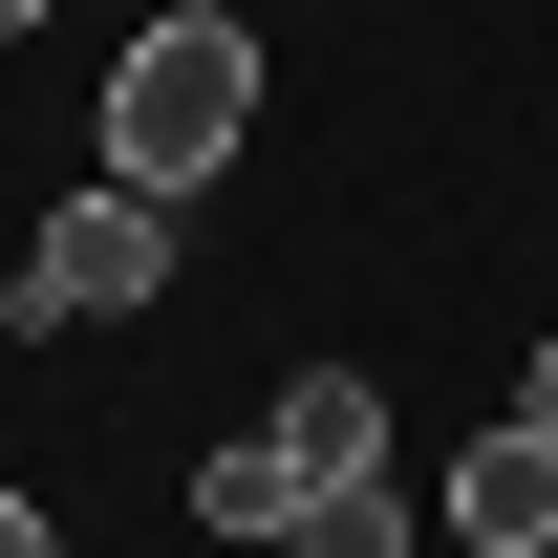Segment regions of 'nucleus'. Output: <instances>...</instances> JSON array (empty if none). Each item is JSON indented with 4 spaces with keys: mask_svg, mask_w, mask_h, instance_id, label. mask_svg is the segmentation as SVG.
I'll return each mask as SVG.
<instances>
[{
    "mask_svg": "<svg viewBox=\"0 0 558 558\" xmlns=\"http://www.w3.org/2000/svg\"><path fill=\"white\" fill-rule=\"evenodd\" d=\"M86 130H108V194H215L236 130H258V22H215V0L130 22V65H108Z\"/></svg>",
    "mask_w": 558,
    "mask_h": 558,
    "instance_id": "obj_1",
    "label": "nucleus"
},
{
    "mask_svg": "<svg viewBox=\"0 0 558 558\" xmlns=\"http://www.w3.org/2000/svg\"><path fill=\"white\" fill-rule=\"evenodd\" d=\"M150 279H172V194H108V172H86V194L22 236V279H0V301H22V323H130Z\"/></svg>",
    "mask_w": 558,
    "mask_h": 558,
    "instance_id": "obj_2",
    "label": "nucleus"
},
{
    "mask_svg": "<svg viewBox=\"0 0 558 558\" xmlns=\"http://www.w3.org/2000/svg\"><path fill=\"white\" fill-rule=\"evenodd\" d=\"M429 515H451V537H473V558H558V451H537V429H473Z\"/></svg>",
    "mask_w": 558,
    "mask_h": 558,
    "instance_id": "obj_3",
    "label": "nucleus"
},
{
    "mask_svg": "<svg viewBox=\"0 0 558 558\" xmlns=\"http://www.w3.org/2000/svg\"><path fill=\"white\" fill-rule=\"evenodd\" d=\"M279 451H301V473H387V387H365V365H301V387H279Z\"/></svg>",
    "mask_w": 558,
    "mask_h": 558,
    "instance_id": "obj_4",
    "label": "nucleus"
},
{
    "mask_svg": "<svg viewBox=\"0 0 558 558\" xmlns=\"http://www.w3.org/2000/svg\"><path fill=\"white\" fill-rule=\"evenodd\" d=\"M301 494H323V473H301L279 429H236V451H194V515H215V537H301Z\"/></svg>",
    "mask_w": 558,
    "mask_h": 558,
    "instance_id": "obj_5",
    "label": "nucleus"
},
{
    "mask_svg": "<svg viewBox=\"0 0 558 558\" xmlns=\"http://www.w3.org/2000/svg\"><path fill=\"white\" fill-rule=\"evenodd\" d=\"M279 558H409V494H387V473H323V494H301V537H279Z\"/></svg>",
    "mask_w": 558,
    "mask_h": 558,
    "instance_id": "obj_6",
    "label": "nucleus"
},
{
    "mask_svg": "<svg viewBox=\"0 0 558 558\" xmlns=\"http://www.w3.org/2000/svg\"><path fill=\"white\" fill-rule=\"evenodd\" d=\"M0 558H65V515H44V494H0Z\"/></svg>",
    "mask_w": 558,
    "mask_h": 558,
    "instance_id": "obj_7",
    "label": "nucleus"
},
{
    "mask_svg": "<svg viewBox=\"0 0 558 558\" xmlns=\"http://www.w3.org/2000/svg\"><path fill=\"white\" fill-rule=\"evenodd\" d=\"M515 429H537V451H558V344H537V365H515Z\"/></svg>",
    "mask_w": 558,
    "mask_h": 558,
    "instance_id": "obj_8",
    "label": "nucleus"
},
{
    "mask_svg": "<svg viewBox=\"0 0 558 558\" xmlns=\"http://www.w3.org/2000/svg\"><path fill=\"white\" fill-rule=\"evenodd\" d=\"M22 22H65V0H0V44H22Z\"/></svg>",
    "mask_w": 558,
    "mask_h": 558,
    "instance_id": "obj_9",
    "label": "nucleus"
},
{
    "mask_svg": "<svg viewBox=\"0 0 558 558\" xmlns=\"http://www.w3.org/2000/svg\"><path fill=\"white\" fill-rule=\"evenodd\" d=\"M108 22H172V0H108Z\"/></svg>",
    "mask_w": 558,
    "mask_h": 558,
    "instance_id": "obj_10",
    "label": "nucleus"
}]
</instances>
